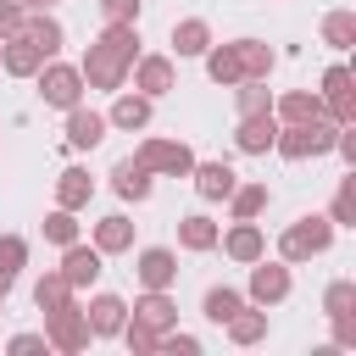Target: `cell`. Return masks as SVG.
Here are the masks:
<instances>
[{
  "mask_svg": "<svg viewBox=\"0 0 356 356\" xmlns=\"http://www.w3.org/2000/svg\"><path fill=\"white\" fill-rule=\"evenodd\" d=\"M39 95H44V106L72 111V106L83 100V72H78V67H61V61H44V67H39Z\"/></svg>",
  "mask_w": 356,
  "mask_h": 356,
  "instance_id": "277c9868",
  "label": "cell"
},
{
  "mask_svg": "<svg viewBox=\"0 0 356 356\" xmlns=\"http://www.w3.org/2000/svg\"><path fill=\"white\" fill-rule=\"evenodd\" d=\"M89 195H95V178H89L83 167H67V172L56 178V206L78 211V206H89Z\"/></svg>",
  "mask_w": 356,
  "mask_h": 356,
  "instance_id": "603a6c76",
  "label": "cell"
},
{
  "mask_svg": "<svg viewBox=\"0 0 356 356\" xmlns=\"http://www.w3.org/2000/svg\"><path fill=\"white\" fill-rule=\"evenodd\" d=\"M95 44H106L111 56H122V61L134 67V61H139V22H106Z\"/></svg>",
  "mask_w": 356,
  "mask_h": 356,
  "instance_id": "7402d4cb",
  "label": "cell"
},
{
  "mask_svg": "<svg viewBox=\"0 0 356 356\" xmlns=\"http://www.w3.org/2000/svg\"><path fill=\"white\" fill-rule=\"evenodd\" d=\"M95 334H89V317H83V306H56V312H44V345H56V350H83Z\"/></svg>",
  "mask_w": 356,
  "mask_h": 356,
  "instance_id": "3957f363",
  "label": "cell"
},
{
  "mask_svg": "<svg viewBox=\"0 0 356 356\" xmlns=\"http://www.w3.org/2000/svg\"><path fill=\"white\" fill-rule=\"evenodd\" d=\"M100 139H106V117L78 100V106L67 111V145H72V150H95Z\"/></svg>",
  "mask_w": 356,
  "mask_h": 356,
  "instance_id": "4fadbf2b",
  "label": "cell"
},
{
  "mask_svg": "<svg viewBox=\"0 0 356 356\" xmlns=\"http://www.w3.org/2000/svg\"><path fill=\"white\" fill-rule=\"evenodd\" d=\"M22 6H28V11H50L56 0H22Z\"/></svg>",
  "mask_w": 356,
  "mask_h": 356,
  "instance_id": "ee69618b",
  "label": "cell"
},
{
  "mask_svg": "<svg viewBox=\"0 0 356 356\" xmlns=\"http://www.w3.org/2000/svg\"><path fill=\"white\" fill-rule=\"evenodd\" d=\"M206 44H211V28H206L200 17L172 22V50H178V56H206Z\"/></svg>",
  "mask_w": 356,
  "mask_h": 356,
  "instance_id": "4316f807",
  "label": "cell"
},
{
  "mask_svg": "<svg viewBox=\"0 0 356 356\" xmlns=\"http://www.w3.org/2000/svg\"><path fill=\"white\" fill-rule=\"evenodd\" d=\"M150 122V95H117V106H111V117H106V128H145Z\"/></svg>",
  "mask_w": 356,
  "mask_h": 356,
  "instance_id": "d4e9b609",
  "label": "cell"
},
{
  "mask_svg": "<svg viewBox=\"0 0 356 356\" xmlns=\"http://www.w3.org/2000/svg\"><path fill=\"white\" fill-rule=\"evenodd\" d=\"M206 72H211V83H239V56H234V44H206Z\"/></svg>",
  "mask_w": 356,
  "mask_h": 356,
  "instance_id": "1f68e13d",
  "label": "cell"
},
{
  "mask_svg": "<svg viewBox=\"0 0 356 356\" xmlns=\"http://www.w3.org/2000/svg\"><path fill=\"white\" fill-rule=\"evenodd\" d=\"M95 250H100V256L134 250V222H128V217H100V222H95Z\"/></svg>",
  "mask_w": 356,
  "mask_h": 356,
  "instance_id": "ffe728a7",
  "label": "cell"
},
{
  "mask_svg": "<svg viewBox=\"0 0 356 356\" xmlns=\"http://www.w3.org/2000/svg\"><path fill=\"white\" fill-rule=\"evenodd\" d=\"M56 273H61V278H67L72 289H89V284L100 278V250H95V245H78V239H72V245H61V267H56Z\"/></svg>",
  "mask_w": 356,
  "mask_h": 356,
  "instance_id": "30bf717a",
  "label": "cell"
},
{
  "mask_svg": "<svg viewBox=\"0 0 356 356\" xmlns=\"http://www.w3.org/2000/svg\"><path fill=\"white\" fill-rule=\"evenodd\" d=\"M228 206H234V217H261L267 211V184H234Z\"/></svg>",
  "mask_w": 356,
  "mask_h": 356,
  "instance_id": "836d02e7",
  "label": "cell"
},
{
  "mask_svg": "<svg viewBox=\"0 0 356 356\" xmlns=\"http://www.w3.org/2000/svg\"><path fill=\"white\" fill-rule=\"evenodd\" d=\"M189 178H195V195H200V200H228L234 184H239V172H234L228 161H195Z\"/></svg>",
  "mask_w": 356,
  "mask_h": 356,
  "instance_id": "8fae6325",
  "label": "cell"
},
{
  "mask_svg": "<svg viewBox=\"0 0 356 356\" xmlns=\"http://www.w3.org/2000/svg\"><path fill=\"white\" fill-rule=\"evenodd\" d=\"M106 22H139V0H100Z\"/></svg>",
  "mask_w": 356,
  "mask_h": 356,
  "instance_id": "b9f144b4",
  "label": "cell"
},
{
  "mask_svg": "<svg viewBox=\"0 0 356 356\" xmlns=\"http://www.w3.org/2000/svg\"><path fill=\"white\" fill-rule=\"evenodd\" d=\"M11 284H17V278H6V273H0V300H6V295H11Z\"/></svg>",
  "mask_w": 356,
  "mask_h": 356,
  "instance_id": "f6af8a7d",
  "label": "cell"
},
{
  "mask_svg": "<svg viewBox=\"0 0 356 356\" xmlns=\"http://www.w3.org/2000/svg\"><path fill=\"white\" fill-rule=\"evenodd\" d=\"M172 278H178V256H172L167 245L139 250V284H145V289H167Z\"/></svg>",
  "mask_w": 356,
  "mask_h": 356,
  "instance_id": "e0dca14e",
  "label": "cell"
},
{
  "mask_svg": "<svg viewBox=\"0 0 356 356\" xmlns=\"http://www.w3.org/2000/svg\"><path fill=\"white\" fill-rule=\"evenodd\" d=\"M234 56H239V78H261V83H267V72H273V50H267L261 39H234Z\"/></svg>",
  "mask_w": 356,
  "mask_h": 356,
  "instance_id": "cb8c5ba5",
  "label": "cell"
},
{
  "mask_svg": "<svg viewBox=\"0 0 356 356\" xmlns=\"http://www.w3.org/2000/svg\"><path fill=\"white\" fill-rule=\"evenodd\" d=\"M78 72H83V83H89V89H122V78H128V61H122V56H111L106 44H89Z\"/></svg>",
  "mask_w": 356,
  "mask_h": 356,
  "instance_id": "ba28073f",
  "label": "cell"
},
{
  "mask_svg": "<svg viewBox=\"0 0 356 356\" xmlns=\"http://www.w3.org/2000/svg\"><path fill=\"white\" fill-rule=\"evenodd\" d=\"M44 239H50V245H72V239H78V217H72L67 206H56V211L44 217Z\"/></svg>",
  "mask_w": 356,
  "mask_h": 356,
  "instance_id": "74e56055",
  "label": "cell"
},
{
  "mask_svg": "<svg viewBox=\"0 0 356 356\" xmlns=\"http://www.w3.org/2000/svg\"><path fill=\"white\" fill-rule=\"evenodd\" d=\"M323 44L328 50H350L356 44V11H328L323 17Z\"/></svg>",
  "mask_w": 356,
  "mask_h": 356,
  "instance_id": "f1b7e54d",
  "label": "cell"
},
{
  "mask_svg": "<svg viewBox=\"0 0 356 356\" xmlns=\"http://www.w3.org/2000/svg\"><path fill=\"white\" fill-rule=\"evenodd\" d=\"M134 317L150 323V328H172V323H178V306H172L167 289H145V295L134 300Z\"/></svg>",
  "mask_w": 356,
  "mask_h": 356,
  "instance_id": "44dd1931",
  "label": "cell"
},
{
  "mask_svg": "<svg viewBox=\"0 0 356 356\" xmlns=\"http://www.w3.org/2000/svg\"><path fill=\"white\" fill-rule=\"evenodd\" d=\"M328 222H334V228H356V172L339 178V195H334V206H328Z\"/></svg>",
  "mask_w": 356,
  "mask_h": 356,
  "instance_id": "e575fe53",
  "label": "cell"
},
{
  "mask_svg": "<svg viewBox=\"0 0 356 356\" xmlns=\"http://www.w3.org/2000/svg\"><path fill=\"white\" fill-rule=\"evenodd\" d=\"M83 317H89V334H100V339H111V334H117V328L128 323V300H122V295H95Z\"/></svg>",
  "mask_w": 356,
  "mask_h": 356,
  "instance_id": "ac0fdd59",
  "label": "cell"
},
{
  "mask_svg": "<svg viewBox=\"0 0 356 356\" xmlns=\"http://www.w3.org/2000/svg\"><path fill=\"white\" fill-rule=\"evenodd\" d=\"M228 334H234V345H256V339H267V312L239 306V312L228 317Z\"/></svg>",
  "mask_w": 356,
  "mask_h": 356,
  "instance_id": "4dcf8cb0",
  "label": "cell"
},
{
  "mask_svg": "<svg viewBox=\"0 0 356 356\" xmlns=\"http://www.w3.org/2000/svg\"><path fill=\"white\" fill-rule=\"evenodd\" d=\"M134 89L150 95V100L167 95V89H172V56H139V61H134Z\"/></svg>",
  "mask_w": 356,
  "mask_h": 356,
  "instance_id": "9a60e30c",
  "label": "cell"
},
{
  "mask_svg": "<svg viewBox=\"0 0 356 356\" xmlns=\"http://www.w3.org/2000/svg\"><path fill=\"white\" fill-rule=\"evenodd\" d=\"M317 95H323V106H328V117H334L339 128L356 122V89H350V67H345V61H334V67L323 72V89H317Z\"/></svg>",
  "mask_w": 356,
  "mask_h": 356,
  "instance_id": "5b68a950",
  "label": "cell"
},
{
  "mask_svg": "<svg viewBox=\"0 0 356 356\" xmlns=\"http://www.w3.org/2000/svg\"><path fill=\"white\" fill-rule=\"evenodd\" d=\"M22 261H28V239H22V234H0V273L17 278Z\"/></svg>",
  "mask_w": 356,
  "mask_h": 356,
  "instance_id": "f35d334b",
  "label": "cell"
},
{
  "mask_svg": "<svg viewBox=\"0 0 356 356\" xmlns=\"http://www.w3.org/2000/svg\"><path fill=\"white\" fill-rule=\"evenodd\" d=\"M328 245H334V222L323 211H306L278 234V261H306V256H323Z\"/></svg>",
  "mask_w": 356,
  "mask_h": 356,
  "instance_id": "7a4b0ae2",
  "label": "cell"
},
{
  "mask_svg": "<svg viewBox=\"0 0 356 356\" xmlns=\"http://www.w3.org/2000/svg\"><path fill=\"white\" fill-rule=\"evenodd\" d=\"M6 350H44V334H11Z\"/></svg>",
  "mask_w": 356,
  "mask_h": 356,
  "instance_id": "7bdbcfd3",
  "label": "cell"
},
{
  "mask_svg": "<svg viewBox=\"0 0 356 356\" xmlns=\"http://www.w3.org/2000/svg\"><path fill=\"white\" fill-rule=\"evenodd\" d=\"M22 17H28L22 6H11V0H0V39H17V33H22Z\"/></svg>",
  "mask_w": 356,
  "mask_h": 356,
  "instance_id": "60d3db41",
  "label": "cell"
},
{
  "mask_svg": "<svg viewBox=\"0 0 356 356\" xmlns=\"http://www.w3.org/2000/svg\"><path fill=\"white\" fill-rule=\"evenodd\" d=\"M117 334H122V345H128L134 356H150V350H156V339H161V328H150V323H139V317H134V323H122Z\"/></svg>",
  "mask_w": 356,
  "mask_h": 356,
  "instance_id": "8d00e7d4",
  "label": "cell"
},
{
  "mask_svg": "<svg viewBox=\"0 0 356 356\" xmlns=\"http://www.w3.org/2000/svg\"><path fill=\"white\" fill-rule=\"evenodd\" d=\"M350 306H356V284H350V278H339V284L323 289V317H339V312H350Z\"/></svg>",
  "mask_w": 356,
  "mask_h": 356,
  "instance_id": "ab89813d",
  "label": "cell"
},
{
  "mask_svg": "<svg viewBox=\"0 0 356 356\" xmlns=\"http://www.w3.org/2000/svg\"><path fill=\"white\" fill-rule=\"evenodd\" d=\"M33 306H39V312H56V306H72V284H67L61 273H44V278L33 284Z\"/></svg>",
  "mask_w": 356,
  "mask_h": 356,
  "instance_id": "f546056e",
  "label": "cell"
},
{
  "mask_svg": "<svg viewBox=\"0 0 356 356\" xmlns=\"http://www.w3.org/2000/svg\"><path fill=\"white\" fill-rule=\"evenodd\" d=\"M284 295H289V261L256 256V261H250V300H256V306H278Z\"/></svg>",
  "mask_w": 356,
  "mask_h": 356,
  "instance_id": "52a82bcc",
  "label": "cell"
},
{
  "mask_svg": "<svg viewBox=\"0 0 356 356\" xmlns=\"http://www.w3.org/2000/svg\"><path fill=\"white\" fill-rule=\"evenodd\" d=\"M217 239H222V234H217L211 217H200V211H195V217H178V245H184V250H211Z\"/></svg>",
  "mask_w": 356,
  "mask_h": 356,
  "instance_id": "83f0119b",
  "label": "cell"
},
{
  "mask_svg": "<svg viewBox=\"0 0 356 356\" xmlns=\"http://www.w3.org/2000/svg\"><path fill=\"white\" fill-rule=\"evenodd\" d=\"M273 139H278V117H273V111H250V117H239V128H234V145H239L245 156H267Z\"/></svg>",
  "mask_w": 356,
  "mask_h": 356,
  "instance_id": "9c48e42d",
  "label": "cell"
},
{
  "mask_svg": "<svg viewBox=\"0 0 356 356\" xmlns=\"http://www.w3.org/2000/svg\"><path fill=\"white\" fill-rule=\"evenodd\" d=\"M334 134H339V122H328V117H317V122H284L278 139H273V150H278L284 161L328 156V150H334Z\"/></svg>",
  "mask_w": 356,
  "mask_h": 356,
  "instance_id": "6da1fadb",
  "label": "cell"
},
{
  "mask_svg": "<svg viewBox=\"0 0 356 356\" xmlns=\"http://www.w3.org/2000/svg\"><path fill=\"white\" fill-rule=\"evenodd\" d=\"M139 161H145L150 172L189 178V167H195V150H189L184 139H145V145H139Z\"/></svg>",
  "mask_w": 356,
  "mask_h": 356,
  "instance_id": "8992f818",
  "label": "cell"
},
{
  "mask_svg": "<svg viewBox=\"0 0 356 356\" xmlns=\"http://www.w3.org/2000/svg\"><path fill=\"white\" fill-rule=\"evenodd\" d=\"M111 189H117L122 200H145V195H150V167H145L139 156L117 161V167H111Z\"/></svg>",
  "mask_w": 356,
  "mask_h": 356,
  "instance_id": "d6986e66",
  "label": "cell"
},
{
  "mask_svg": "<svg viewBox=\"0 0 356 356\" xmlns=\"http://www.w3.org/2000/svg\"><path fill=\"white\" fill-rule=\"evenodd\" d=\"M222 250L234 256V261H256V256H267V239H261V228H256V217H234V228H228V239H222Z\"/></svg>",
  "mask_w": 356,
  "mask_h": 356,
  "instance_id": "5bb4252c",
  "label": "cell"
},
{
  "mask_svg": "<svg viewBox=\"0 0 356 356\" xmlns=\"http://www.w3.org/2000/svg\"><path fill=\"white\" fill-rule=\"evenodd\" d=\"M22 39H33L44 56H56L61 50V22L50 11H33V17H22Z\"/></svg>",
  "mask_w": 356,
  "mask_h": 356,
  "instance_id": "484cf974",
  "label": "cell"
},
{
  "mask_svg": "<svg viewBox=\"0 0 356 356\" xmlns=\"http://www.w3.org/2000/svg\"><path fill=\"white\" fill-rule=\"evenodd\" d=\"M245 306V295L239 289H228V284H217V289H206V300H200V312L211 317V323H228L234 312Z\"/></svg>",
  "mask_w": 356,
  "mask_h": 356,
  "instance_id": "d6a6232c",
  "label": "cell"
},
{
  "mask_svg": "<svg viewBox=\"0 0 356 356\" xmlns=\"http://www.w3.org/2000/svg\"><path fill=\"white\" fill-rule=\"evenodd\" d=\"M234 100H239V117H250V111H273V95L261 89V78H239V83H234Z\"/></svg>",
  "mask_w": 356,
  "mask_h": 356,
  "instance_id": "d590c367",
  "label": "cell"
},
{
  "mask_svg": "<svg viewBox=\"0 0 356 356\" xmlns=\"http://www.w3.org/2000/svg\"><path fill=\"white\" fill-rule=\"evenodd\" d=\"M44 61H50V56H44L33 39H22V33H17V39H0V67H6L11 78H33Z\"/></svg>",
  "mask_w": 356,
  "mask_h": 356,
  "instance_id": "7c38bea8",
  "label": "cell"
},
{
  "mask_svg": "<svg viewBox=\"0 0 356 356\" xmlns=\"http://www.w3.org/2000/svg\"><path fill=\"white\" fill-rule=\"evenodd\" d=\"M0 306H6V300H0Z\"/></svg>",
  "mask_w": 356,
  "mask_h": 356,
  "instance_id": "bcb514c9",
  "label": "cell"
},
{
  "mask_svg": "<svg viewBox=\"0 0 356 356\" xmlns=\"http://www.w3.org/2000/svg\"><path fill=\"white\" fill-rule=\"evenodd\" d=\"M273 117H278V122H317V117H328V106H323V95H312V89H289L284 100H273Z\"/></svg>",
  "mask_w": 356,
  "mask_h": 356,
  "instance_id": "2e32d148",
  "label": "cell"
}]
</instances>
